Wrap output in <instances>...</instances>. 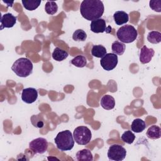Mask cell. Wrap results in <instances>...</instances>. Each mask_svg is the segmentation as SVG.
<instances>
[{"instance_id": "6da1fadb", "label": "cell", "mask_w": 161, "mask_h": 161, "mask_svg": "<svg viewBox=\"0 0 161 161\" xmlns=\"http://www.w3.org/2000/svg\"><path fill=\"white\" fill-rule=\"evenodd\" d=\"M104 11L103 3L99 0H84L80 6L82 16L89 21L101 18Z\"/></svg>"}, {"instance_id": "7a4b0ae2", "label": "cell", "mask_w": 161, "mask_h": 161, "mask_svg": "<svg viewBox=\"0 0 161 161\" xmlns=\"http://www.w3.org/2000/svg\"><path fill=\"white\" fill-rule=\"evenodd\" d=\"M55 143L60 151H68L74 146V139L70 131L67 130L59 132L54 139Z\"/></svg>"}, {"instance_id": "3957f363", "label": "cell", "mask_w": 161, "mask_h": 161, "mask_svg": "<svg viewBox=\"0 0 161 161\" xmlns=\"http://www.w3.org/2000/svg\"><path fill=\"white\" fill-rule=\"evenodd\" d=\"M11 70L20 77H26L33 71V64L27 58L21 57L17 59L13 64Z\"/></svg>"}, {"instance_id": "277c9868", "label": "cell", "mask_w": 161, "mask_h": 161, "mask_svg": "<svg viewBox=\"0 0 161 161\" xmlns=\"http://www.w3.org/2000/svg\"><path fill=\"white\" fill-rule=\"evenodd\" d=\"M138 36V31L135 28L130 25L121 26L116 32V36L122 43H130L134 42Z\"/></svg>"}, {"instance_id": "5b68a950", "label": "cell", "mask_w": 161, "mask_h": 161, "mask_svg": "<svg viewBox=\"0 0 161 161\" xmlns=\"http://www.w3.org/2000/svg\"><path fill=\"white\" fill-rule=\"evenodd\" d=\"M73 137L74 141L77 144L86 145L90 142L92 138V133L87 126H80L74 130Z\"/></svg>"}, {"instance_id": "8992f818", "label": "cell", "mask_w": 161, "mask_h": 161, "mask_svg": "<svg viewBox=\"0 0 161 161\" xmlns=\"http://www.w3.org/2000/svg\"><path fill=\"white\" fill-rule=\"evenodd\" d=\"M126 155V149L118 144L111 145L108 151V157L111 160L121 161L125 158Z\"/></svg>"}, {"instance_id": "52a82bcc", "label": "cell", "mask_w": 161, "mask_h": 161, "mask_svg": "<svg viewBox=\"0 0 161 161\" xmlns=\"http://www.w3.org/2000/svg\"><path fill=\"white\" fill-rule=\"evenodd\" d=\"M118 62V56L113 53H109L101 58L100 64L104 70L110 71L116 67Z\"/></svg>"}, {"instance_id": "ba28073f", "label": "cell", "mask_w": 161, "mask_h": 161, "mask_svg": "<svg viewBox=\"0 0 161 161\" xmlns=\"http://www.w3.org/2000/svg\"><path fill=\"white\" fill-rule=\"evenodd\" d=\"M48 142L47 140L42 137H39L33 140L29 143V148L34 152L35 153L43 154L48 148Z\"/></svg>"}, {"instance_id": "9c48e42d", "label": "cell", "mask_w": 161, "mask_h": 161, "mask_svg": "<svg viewBox=\"0 0 161 161\" xmlns=\"http://www.w3.org/2000/svg\"><path fill=\"white\" fill-rule=\"evenodd\" d=\"M38 97V91L33 87L23 89L21 93V99L27 104L34 103Z\"/></svg>"}, {"instance_id": "30bf717a", "label": "cell", "mask_w": 161, "mask_h": 161, "mask_svg": "<svg viewBox=\"0 0 161 161\" xmlns=\"http://www.w3.org/2000/svg\"><path fill=\"white\" fill-rule=\"evenodd\" d=\"M155 54V51L153 48H148L146 45H143L140 52L139 59L140 62L143 64L149 63Z\"/></svg>"}, {"instance_id": "8fae6325", "label": "cell", "mask_w": 161, "mask_h": 161, "mask_svg": "<svg viewBox=\"0 0 161 161\" xmlns=\"http://www.w3.org/2000/svg\"><path fill=\"white\" fill-rule=\"evenodd\" d=\"M17 18L11 13H6L1 18V29L4 28H12L16 23Z\"/></svg>"}, {"instance_id": "7c38bea8", "label": "cell", "mask_w": 161, "mask_h": 161, "mask_svg": "<svg viewBox=\"0 0 161 161\" xmlns=\"http://www.w3.org/2000/svg\"><path fill=\"white\" fill-rule=\"evenodd\" d=\"M91 30L96 33H103L106 30V23L104 19L99 18L92 21L90 25Z\"/></svg>"}, {"instance_id": "4fadbf2b", "label": "cell", "mask_w": 161, "mask_h": 161, "mask_svg": "<svg viewBox=\"0 0 161 161\" xmlns=\"http://www.w3.org/2000/svg\"><path fill=\"white\" fill-rule=\"evenodd\" d=\"M100 104L103 108L106 110H111L114 108L115 100L110 95H104L100 101Z\"/></svg>"}, {"instance_id": "5bb4252c", "label": "cell", "mask_w": 161, "mask_h": 161, "mask_svg": "<svg viewBox=\"0 0 161 161\" xmlns=\"http://www.w3.org/2000/svg\"><path fill=\"white\" fill-rule=\"evenodd\" d=\"M113 19L117 25H122L128 21L129 16L123 11H117L113 14Z\"/></svg>"}, {"instance_id": "9a60e30c", "label": "cell", "mask_w": 161, "mask_h": 161, "mask_svg": "<svg viewBox=\"0 0 161 161\" xmlns=\"http://www.w3.org/2000/svg\"><path fill=\"white\" fill-rule=\"evenodd\" d=\"M147 136L148 138L155 140L161 136V128L157 125H152L148 128L147 131Z\"/></svg>"}, {"instance_id": "2e32d148", "label": "cell", "mask_w": 161, "mask_h": 161, "mask_svg": "<svg viewBox=\"0 0 161 161\" xmlns=\"http://www.w3.org/2000/svg\"><path fill=\"white\" fill-rule=\"evenodd\" d=\"M146 128L145 122L140 118L135 119L131 125V131L135 133H141Z\"/></svg>"}, {"instance_id": "e0dca14e", "label": "cell", "mask_w": 161, "mask_h": 161, "mask_svg": "<svg viewBox=\"0 0 161 161\" xmlns=\"http://www.w3.org/2000/svg\"><path fill=\"white\" fill-rule=\"evenodd\" d=\"M76 158L79 161H80V160L92 161L93 156L91 152L89 149L84 148L77 152Z\"/></svg>"}, {"instance_id": "ac0fdd59", "label": "cell", "mask_w": 161, "mask_h": 161, "mask_svg": "<svg viewBox=\"0 0 161 161\" xmlns=\"http://www.w3.org/2000/svg\"><path fill=\"white\" fill-rule=\"evenodd\" d=\"M52 55V58L58 62H61L64 59H65L68 57L69 54L65 50H64L59 47H56L54 49Z\"/></svg>"}, {"instance_id": "d6986e66", "label": "cell", "mask_w": 161, "mask_h": 161, "mask_svg": "<svg viewBox=\"0 0 161 161\" xmlns=\"http://www.w3.org/2000/svg\"><path fill=\"white\" fill-rule=\"evenodd\" d=\"M106 48L101 45H93L91 49V54L97 58H102L106 54Z\"/></svg>"}, {"instance_id": "ffe728a7", "label": "cell", "mask_w": 161, "mask_h": 161, "mask_svg": "<svg viewBox=\"0 0 161 161\" xmlns=\"http://www.w3.org/2000/svg\"><path fill=\"white\" fill-rule=\"evenodd\" d=\"M125 45L119 41H114L111 45V49L113 53L116 55H121L123 54L125 50Z\"/></svg>"}, {"instance_id": "44dd1931", "label": "cell", "mask_w": 161, "mask_h": 161, "mask_svg": "<svg viewBox=\"0 0 161 161\" xmlns=\"http://www.w3.org/2000/svg\"><path fill=\"white\" fill-rule=\"evenodd\" d=\"M147 40L151 43H159L161 42V33L157 31H150L147 35Z\"/></svg>"}, {"instance_id": "7402d4cb", "label": "cell", "mask_w": 161, "mask_h": 161, "mask_svg": "<svg viewBox=\"0 0 161 161\" xmlns=\"http://www.w3.org/2000/svg\"><path fill=\"white\" fill-rule=\"evenodd\" d=\"M23 7L29 11H33L36 9L41 3V1H36V0H29V1H21Z\"/></svg>"}, {"instance_id": "603a6c76", "label": "cell", "mask_w": 161, "mask_h": 161, "mask_svg": "<svg viewBox=\"0 0 161 161\" xmlns=\"http://www.w3.org/2000/svg\"><path fill=\"white\" fill-rule=\"evenodd\" d=\"M70 63L77 67H84L87 64V59L84 56L78 55L71 60Z\"/></svg>"}, {"instance_id": "cb8c5ba5", "label": "cell", "mask_w": 161, "mask_h": 161, "mask_svg": "<svg viewBox=\"0 0 161 161\" xmlns=\"http://www.w3.org/2000/svg\"><path fill=\"white\" fill-rule=\"evenodd\" d=\"M45 12L50 15H53L57 12L58 6L55 1H47L45 6Z\"/></svg>"}, {"instance_id": "d4e9b609", "label": "cell", "mask_w": 161, "mask_h": 161, "mask_svg": "<svg viewBox=\"0 0 161 161\" xmlns=\"http://www.w3.org/2000/svg\"><path fill=\"white\" fill-rule=\"evenodd\" d=\"M121 138L122 141L125 143H126L128 144H131L135 139V135L131 131L127 130L122 134V135L121 136Z\"/></svg>"}, {"instance_id": "484cf974", "label": "cell", "mask_w": 161, "mask_h": 161, "mask_svg": "<svg viewBox=\"0 0 161 161\" xmlns=\"http://www.w3.org/2000/svg\"><path fill=\"white\" fill-rule=\"evenodd\" d=\"M72 38L74 40L77 42H84L87 38V34L83 30L78 29L74 32Z\"/></svg>"}, {"instance_id": "4316f807", "label": "cell", "mask_w": 161, "mask_h": 161, "mask_svg": "<svg viewBox=\"0 0 161 161\" xmlns=\"http://www.w3.org/2000/svg\"><path fill=\"white\" fill-rule=\"evenodd\" d=\"M150 8L155 11L161 12V1L156 0V1H150L149 2Z\"/></svg>"}]
</instances>
